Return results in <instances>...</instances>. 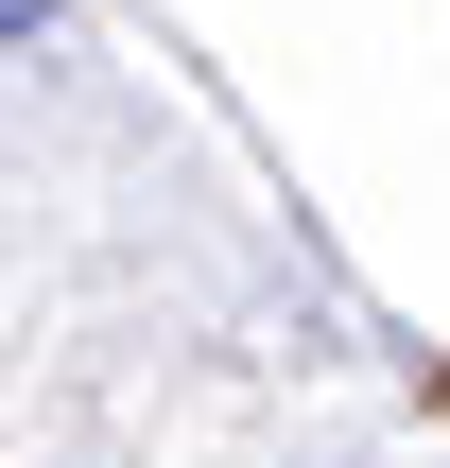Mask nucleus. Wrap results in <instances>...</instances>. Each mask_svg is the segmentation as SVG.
<instances>
[{
  "label": "nucleus",
  "instance_id": "f257e3e1",
  "mask_svg": "<svg viewBox=\"0 0 450 468\" xmlns=\"http://www.w3.org/2000/svg\"><path fill=\"white\" fill-rule=\"evenodd\" d=\"M17 35H52V0H0V52H17Z\"/></svg>",
  "mask_w": 450,
  "mask_h": 468
}]
</instances>
